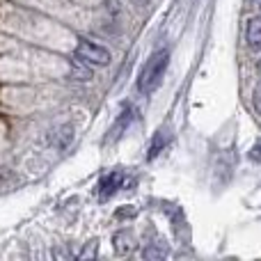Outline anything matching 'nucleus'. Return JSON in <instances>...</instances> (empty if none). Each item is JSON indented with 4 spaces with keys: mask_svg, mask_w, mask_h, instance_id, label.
<instances>
[{
    "mask_svg": "<svg viewBox=\"0 0 261 261\" xmlns=\"http://www.w3.org/2000/svg\"><path fill=\"white\" fill-rule=\"evenodd\" d=\"M167 64H170V50L167 48L158 50V53H153L151 58L147 60V64L142 67V71H140V76H138L140 94H149V92L156 90L158 83L163 81V76H165V71H167Z\"/></svg>",
    "mask_w": 261,
    "mask_h": 261,
    "instance_id": "f257e3e1",
    "label": "nucleus"
},
{
    "mask_svg": "<svg viewBox=\"0 0 261 261\" xmlns=\"http://www.w3.org/2000/svg\"><path fill=\"white\" fill-rule=\"evenodd\" d=\"M76 58L90 67H106V64H110V50L90 39H81V44L76 46Z\"/></svg>",
    "mask_w": 261,
    "mask_h": 261,
    "instance_id": "f03ea898",
    "label": "nucleus"
},
{
    "mask_svg": "<svg viewBox=\"0 0 261 261\" xmlns=\"http://www.w3.org/2000/svg\"><path fill=\"white\" fill-rule=\"evenodd\" d=\"M122 181H124L122 170H113V172H108V174H103L99 181V197L108 199L110 195H115L119 190V186H122Z\"/></svg>",
    "mask_w": 261,
    "mask_h": 261,
    "instance_id": "7ed1b4c3",
    "label": "nucleus"
},
{
    "mask_svg": "<svg viewBox=\"0 0 261 261\" xmlns=\"http://www.w3.org/2000/svg\"><path fill=\"white\" fill-rule=\"evenodd\" d=\"M245 39H248V46L252 50H261V18L259 16L248 18V25H245Z\"/></svg>",
    "mask_w": 261,
    "mask_h": 261,
    "instance_id": "20e7f679",
    "label": "nucleus"
},
{
    "mask_svg": "<svg viewBox=\"0 0 261 261\" xmlns=\"http://www.w3.org/2000/svg\"><path fill=\"white\" fill-rule=\"evenodd\" d=\"M113 243H115V252L124 257V254H128L130 250H133V236H130L128 231H119L113 239Z\"/></svg>",
    "mask_w": 261,
    "mask_h": 261,
    "instance_id": "39448f33",
    "label": "nucleus"
},
{
    "mask_svg": "<svg viewBox=\"0 0 261 261\" xmlns=\"http://www.w3.org/2000/svg\"><path fill=\"white\" fill-rule=\"evenodd\" d=\"M73 73L78 76V81H92V71H90V64H85L83 60H73Z\"/></svg>",
    "mask_w": 261,
    "mask_h": 261,
    "instance_id": "423d86ee",
    "label": "nucleus"
},
{
    "mask_svg": "<svg viewBox=\"0 0 261 261\" xmlns=\"http://www.w3.org/2000/svg\"><path fill=\"white\" fill-rule=\"evenodd\" d=\"M167 254V248L161 243V248H156V243H149L147 248H144V252H142V257L144 259H163Z\"/></svg>",
    "mask_w": 261,
    "mask_h": 261,
    "instance_id": "0eeeda50",
    "label": "nucleus"
},
{
    "mask_svg": "<svg viewBox=\"0 0 261 261\" xmlns=\"http://www.w3.org/2000/svg\"><path fill=\"white\" fill-rule=\"evenodd\" d=\"M130 119H133V110H126V113L122 115V119H119V122L115 124V128L110 130V138H117V135H122V130L130 124Z\"/></svg>",
    "mask_w": 261,
    "mask_h": 261,
    "instance_id": "6e6552de",
    "label": "nucleus"
},
{
    "mask_svg": "<svg viewBox=\"0 0 261 261\" xmlns=\"http://www.w3.org/2000/svg\"><path fill=\"white\" fill-rule=\"evenodd\" d=\"M165 142H167V138L165 135H158V140H153V144H151V149H149V161H151V158H156L158 153H161V149L165 147Z\"/></svg>",
    "mask_w": 261,
    "mask_h": 261,
    "instance_id": "1a4fd4ad",
    "label": "nucleus"
},
{
    "mask_svg": "<svg viewBox=\"0 0 261 261\" xmlns=\"http://www.w3.org/2000/svg\"><path fill=\"white\" fill-rule=\"evenodd\" d=\"M250 161H254V163H261V138H259L257 142L252 144V149H250Z\"/></svg>",
    "mask_w": 261,
    "mask_h": 261,
    "instance_id": "9d476101",
    "label": "nucleus"
},
{
    "mask_svg": "<svg viewBox=\"0 0 261 261\" xmlns=\"http://www.w3.org/2000/svg\"><path fill=\"white\" fill-rule=\"evenodd\" d=\"M252 106H254V110L261 115V85L254 87V94H252Z\"/></svg>",
    "mask_w": 261,
    "mask_h": 261,
    "instance_id": "9b49d317",
    "label": "nucleus"
},
{
    "mask_svg": "<svg viewBox=\"0 0 261 261\" xmlns=\"http://www.w3.org/2000/svg\"><path fill=\"white\" fill-rule=\"evenodd\" d=\"M133 3H135V5H147L149 0H133Z\"/></svg>",
    "mask_w": 261,
    "mask_h": 261,
    "instance_id": "f8f14e48",
    "label": "nucleus"
},
{
    "mask_svg": "<svg viewBox=\"0 0 261 261\" xmlns=\"http://www.w3.org/2000/svg\"><path fill=\"white\" fill-rule=\"evenodd\" d=\"M259 71H261V62H259Z\"/></svg>",
    "mask_w": 261,
    "mask_h": 261,
    "instance_id": "ddd939ff",
    "label": "nucleus"
}]
</instances>
